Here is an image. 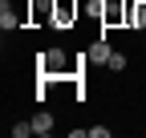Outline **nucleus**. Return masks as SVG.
<instances>
[{
  "mask_svg": "<svg viewBox=\"0 0 146 138\" xmlns=\"http://www.w3.org/2000/svg\"><path fill=\"white\" fill-rule=\"evenodd\" d=\"M33 130H36V134H53V114H49V110H41V114L33 118Z\"/></svg>",
  "mask_w": 146,
  "mask_h": 138,
  "instance_id": "nucleus-6",
  "label": "nucleus"
},
{
  "mask_svg": "<svg viewBox=\"0 0 146 138\" xmlns=\"http://www.w3.org/2000/svg\"><path fill=\"white\" fill-rule=\"evenodd\" d=\"M25 21H29V12H16L8 0L0 4V29L4 33H16V29H25Z\"/></svg>",
  "mask_w": 146,
  "mask_h": 138,
  "instance_id": "nucleus-4",
  "label": "nucleus"
},
{
  "mask_svg": "<svg viewBox=\"0 0 146 138\" xmlns=\"http://www.w3.org/2000/svg\"><path fill=\"white\" fill-rule=\"evenodd\" d=\"M102 29H126V0H106Z\"/></svg>",
  "mask_w": 146,
  "mask_h": 138,
  "instance_id": "nucleus-2",
  "label": "nucleus"
},
{
  "mask_svg": "<svg viewBox=\"0 0 146 138\" xmlns=\"http://www.w3.org/2000/svg\"><path fill=\"white\" fill-rule=\"evenodd\" d=\"M85 8L77 4V0H53V16H49V29L53 33H69L73 25H77V16Z\"/></svg>",
  "mask_w": 146,
  "mask_h": 138,
  "instance_id": "nucleus-1",
  "label": "nucleus"
},
{
  "mask_svg": "<svg viewBox=\"0 0 146 138\" xmlns=\"http://www.w3.org/2000/svg\"><path fill=\"white\" fill-rule=\"evenodd\" d=\"M126 65H130V57H126L122 49H114V53H110V65H106V69H110V73H122Z\"/></svg>",
  "mask_w": 146,
  "mask_h": 138,
  "instance_id": "nucleus-7",
  "label": "nucleus"
},
{
  "mask_svg": "<svg viewBox=\"0 0 146 138\" xmlns=\"http://www.w3.org/2000/svg\"><path fill=\"white\" fill-rule=\"evenodd\" d=\"M126 29L146 33V0H126Z\"/></svg>",
  "mask_w": 146,
  "mask_h": 138,
  "instance_id": "nucleus-3",
  "label": "nucleus"
},
{
  "mask_svg": "<svg viewBox=\"0 0 146 138\" xmlns=\"http://www.w3.org/2000/svg\"><path fill=\"white\" fill-rule=\"evenodd\" d=\"M85 53H89V65H110V53H114V45H110V41H106V33H102V41H94Z\"/></svg>",
  "mask_w": 146,
  "mask_h": 138,
  "instance_id": "nucleus-5",
  "label": "nucleus"
},
{
  "mask_svg": "<svg viewBox=\"0 0 146 138\" xmlns=\"http://www.w3.org/2000/svg\"><path fill=\"white\" fill-rule=\"evenodd\" d=\"M85 16L102 21V16H106V0H89V4H85Z\"/></svg>",
  "mask_w": 146,
  "mask_h": 138,
  "instance_id": "nucleus-8",
  "label": "nucleus"
},
{
  "mask_svg": "<svg viewBox=\"0 0 146 138\" xmlns=\"http://www.w3.org/2000/svg\"><path fill=\"white\" fill-rule=\"evenodd\" d=\"M29 134H36L33 122H16V126H12V138H29Z\"/></svg>",
  "mask_w": 146,
  "mask_h": 138,
  "instance_id": "nucleus-9",
  "label": "nucleus"
},
{
  "mask_svg": "<svg viewBox=\"0 0 146 138\" xmlns=\"http://www.w3.org/2000/svg\"><path fill=\"white\" fill-rule=\"evenodd\" d=\"M89 138H110V126H89Z\"/></svg>",
  "mask_w": 146,
  "mask_h": 138,
  "instance_id": "nucleus-10",
  "label": "nucleus"
}]
</instances>
